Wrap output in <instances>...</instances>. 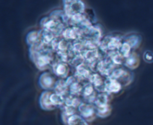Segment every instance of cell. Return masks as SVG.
<instances>
[{
    "label": "cell",
    "instance_id": "cell-22",
    "mask_svg": "<svg viewBox=\"0 0 153 125\" xmlns=\"http://www.w3.org/2000/svg\"><path fill=\"white\" fill-rule=\"evenodd\" d=\"M67 125H89L88 122L79 114H75L69 119Z\"/></svg>",
    "mask_w": 153,
    "mask_h": 125
},
{
    "label": "cell",
    "instance_id": "cell-21",
    "mask_svg": "<svg viewBox=\"0 0 153 125\" xmlns=\"http://www.w3.org/2000/svg\"><path fill=\"white\" fill-rule=\"evenodd\" d=\"M97 107V115L98 117L102 118H105L109 116L111 113L112 107L110 105V104H105V105L100 106V107Z\"/></svg>",
    "mask_w": 153,
    "mask_h": 125
},
{
    "label": "cell",
    "instance_id": "cell-13",
    "mask_svg": "<svg viewBox=\"0 0 153 125\" xmlns=\"http://www.w3.org/2000/svg\"><path fill=\"white\" fill-rule=\"evenodd\" d=\"M27 43L30 46H35L42 43V34L41 31L37 30H31L28 31L25 37Z\"/></svg>",
    "mask_w": 153,
    "mask_h": 125
},
{
    "label": "cell",
    "instance_id": "cell-2",
    "mask_svg": "<svg viewBox=\"0 0 153 125\" xmlns=\"http://www.w3.org/2000/svg\"><path fill=\"white\" fill-rule=\"evenodd\" d=\"M64 11L68 18L78 13H84L86 9L85 4L80 0H69L63 1Z\"/></svg>",
    "mask_w": 153,
    "mask_h": 125
},
{
    "label": "cell",
    "instance_id": "cell-9",
    "mask_svg": "<svg viewBox=\"0 0 153 125\" xmlns=\"http://www.w3.org/2000/svg\"><path fill=\"white\" fill-rule=\"evenodd\" d=\"M52 92L50 90H44L39 97V104L40 107L45 110H52L56 107L51 101V95Z\"/></svg>",
    "mask_w": 153,
    "mask_h": 125
},
{
    "label": "cell",
    "instance_id": "cell-3",
    "mask_svg": "<svg viewBox=\"0 0 153 125\" xmlns=\"http://www.w3.org/2000/svg\"><path fill=\"white\" fill-rule=\"evenodd\" d=\"M79 115L88 122H91L97 117V107L94 104L82 101L78 107Z\"/></svg>",
    "mask_w": 153,
    "mask_h": 125
},
{
    "label": "cell",
    "instance_id": "cell-18",
    "mask_svg": "<svg viewBox=\"0 0 153 125\" xmlns=\"http://www.w3.org/2000/svg\"><path fill=\"white\" fill-rule=\"evenodd\" d=\"M124 40H125V42L130 45L131 49H137L141 43L142 37L140 34L132 33L124 37Z\"/></svg>",
    "mask_w": 153,
    "mask_h": 125
},
{
    "label": "cell",
    "instance_id": "cell-14",
    "mask_svg": "<svg viewBox=\"0 0 153 125\" xmlns=\"http://www.w3.org/2000/svg\"><path fill=\"white\" fill-rule=\"evenodd\" d=\"M89 65L85 63H82L76 67V73H75V77L78 80H85V79H89L91 76V72Z\"/></svg>",
    "mask_w": 153,
    "mask_h": 125
},
{
    "label": "cell",
    "instance_id": "cell-20",
    "mask_svg": "<svg viewBox=\"0 0 153 125\" xmlns=\"http://www.w3.org/2000/svg\"><path fill=\"white\" fill-rule=\"evenodd\" d=\"M82 101H81L79 96L72 95L69 93L68 95L64 97V105L68 106V107H74V108H78Z\"/></svg>",
    "mask_w": 153,
    "mask_h": 125
},
{
    "label": "cell",
    "instance_id": "cell-12",
    "mask_svg": "<svg viewBox=\"0 0 153 125\" xmlns=\"http://www.w3.org/2000/svg\"><path fill=\"white\" fill-rule=\"evenodd\" d=\"M105 92L113 95L114 93H117L122 89L123 85L118 80L110 77H107L105 81Z\"/></svg>",
    "mask_w": 153,
    "mask_h": 125
},
{
    "label": "cell",
    "instance_id": "cell-5",
    "mask_svg": "<svg viewBox=\"0 0 153 125\" xmlns=\"http://www.w3.org/2000/svg\"><path fill=\"white\" fill-rule=\"evenodd\" d=\"M109 77L118 80L121 84L125 86L129 84L133 79L132 74L129 71L121 67L115 68Z\"/></svg>",
    "mask_w": 153,
    "mask_h": 125
},
{
    "label": "cell",
    "instance_id": "cell-8",
    "mask_svg": "<svg viewBox=\"0 0 153 125\" xmlns=\"http://www.w3.org/2000/svg\"><path fill=\"white\" fill-rule=\"evenodd\" d=\"M52 67L54 73L58 77H61L62 79L67 77L69 72H70V67H69L68 64L65 62H63V61L53 62Z\"/></svg>",
    "mask_w": 153,
    "mask_h": 125
},
{
    "label": "cell",
    "instance_id": "cell-23",
    "mask_svg": "<svg viewBox=\"0 0 153 125\" xmlns=\"http://www.w3.org/2000/svg\"><path fill=\"white\" fill-rule=\"evenodd\" d=\"M82 89H83V85L81 84L78 80L74 82V83H71L69 86L70 94L76 95V96H79V95H80L82 94Z\"/></svg>",
    "mask_w": 153,
    "mask_h": 125
},
{
    "label": "cell",
    "instance_id": "cell-1",
    "mask_svg": "<svg viewBox=\"0 0 153 125\" xmlns=\"http://www.w3.org/2000/svg\"><path fill=\"white\" fill-rule=\"evenodd\" d=\"M29 56L36 66L40 70L46 69L53 63L54 57L52 50L49 48L45 47V44L43 43L30 46Z\"/></svg>",
    "mask_w": 153,
    "mask_h": 125
},
{
    "label": "cell",
    "instance_id": "cell-16",
    "mask_svg": "<svg viewBox=\"0 0 153 125\" xmlns=\"http://www.w3.org/2000/svg\"><path fill=\"white\" fill-rule=\"evenodd\" d=\"M124 64L130 69H134L138 67L139 64H140V57H139L138 54L131 51V54L125 58Z\"/></svg>",
    "mask_w": 153,
    "mask_h": 125
},
{
    "label": "cell",
    "instance_id": "cell-15",
    "mask_svg": "<svg viewBox=\"0 0 153 125\" xmlns=\"http://www.w3.org/2000/svg\"><path fill=\"white\" fill-rule=\"evenodd\" d=\"M54 90H55V92L64 97L68 95L70 93V91H69V85L67 83V80L62 78L57 80Z\"/></svg>",
    "mask_w": 153,
    "mask_h": 125
},
{
    "label": "cell",
    "instance_id": "cell-24",
    "mask_svg": "<svg viewBox=\"0 0 153 125\" xmlns=\"http://www.w3.org/2000/svg\"><path fill=\"white\" fill-rule=\"evenodd\" d=\"M51 101H52V104L55 106V107H61L64 105V96L59 95V94L56 93V92H52L51 95Z\"/></svg>",
    "mask_w": 153,
    "mask_h": 125
},
{
    "label": "cell",
    "instance_id": "cell-7",
    "mask_svg": "<svg viewBox=\"0 0 153 125\" xmlns=\"http://www.w3.org/2000/svg\"><path fill=\"white\" fill-rule=\"evenodd\" d=\"M97 68L101 73V75L109 77L113 70L115 68V64L109 58L100 60L97 62Z\"/></svg>",
    "mask_w": 153,
    "mask_h": 125
},
{
    "label": "cell",
    "instance_id": "cell-19",
    "mask_svg": "<svg viewBox=\"0 0 153 125\" xmlns=\"http://www.w3.org/2000/svg\"><path fill=\"white\" fill-rule=\"evenodd\" d=\"M62 111H61V118L63 123L65 125L67 124L69 119L73 115L76 114V108L72 107H68V106L64 105L62 107Z\"/></svg>",
    "mask_w": 153,
    "mask_h": 125
},
{
    "label": "cell",
    "instance_id": "cell-25",
    "mask_svg": "<svg viewBox=\"0 0 153 125\" xmlns=\"http://www.w3.org/2000/svg\"><path fill=\"white\" fill-rule=\"evenodd\" d=\"M131 47L130 46V45L128 44V43L124 41L122 43V44H121L119 50L118 51H119L120 53L121 54L126 58L130 54H131Z\"/></svg>",
    "mask_w": 153,
    "mask_h": 125
},
{
    "label": "cell",
    "instance_id": "cell-10",
    "mask_svg": "<svg viewBox=\"0 0 153 125\" xmlns=\"http://www.w3.org/2000/svg\"><path fill=\"white\" fill-rule=\"evenodd\" d=\"M82 95L86 102L91 103V104H94V101H95L96 98L97 96L95 88L94 87V86L90 82L83 84V89H82Z\"/></svg>",
    "mask_w": 153,
    "mask_h": 125
},
{
    "label": "cell",
    "instance_id": "cell-6",
    "mask_svg": "<svg viewBox=\"0 0 153 125\" xmlns=\"http://www.w3.org/2000/svg\"><path fill=\"white\" fill-rule=\"evenodd\" d=\"M56 81L57 80H55V77L49 71H43L40 74L38 79L39 86L45 90L54 89Z\"/></svg>",
    "mask_w": 153,
    "mask_h": 125
},
{
    "label": "cell",
    "instance_id": "cell-4",
    "mask_svg": "<svg viewBox=\"0 0 153 125\" xmlns=\"http://www.w3.org/2000/svg\"><path fill=\"white\" fill-rule=\"evenodd\" d=\"M123 41L118 36H107L100 42V48L102 51L111 52L119 50Z\"/></svg>",
    "mask_w": 153,
    "mask_h": 125
},
{
    "label": "cell",
    "instance_id": "cell-11",
    "mask_svg": "<svg viewBox=\"0 0 153 125\" xmlns=\"http://www.w3.org/2000/svg\"><path fill=\"white\" fill-rule=\"evenodd\" d=\"M105 79L103 78L98 72H94L91 74L89 77V82L94 86L95 89L101 92H105Z\"/></svg>",
    "mask_w": 153,
    "mask_h": 125
},
{
    "label": "cell",
    "instance_id": "cell-26",
    "mask_svg": "<svg viewBox=\"0 0 153 125\" xmlns=\"http://www.w3.org/2000/svg\"><path fill=\"white\" fill-rule=\"evenodd\" d=\"M143 60H144L146 62H149V63L153 62V52L152 51L146 50V51H144V53H143Z\"/></svg>",
    "mask_w": 153,
    "mask_h": 125
},
{
    "label": "cell",
    "instance_id": "cell-17",
    "mask_svg": "<svg viewBox=\"0 0 153 125\" xmlns=\"http://www.w3.org/2000/svg\"><path fill=\"white\" fill-rule=\"evenodd\" d=\"M111 98L112 94L107 92H101L97 94V96L96 98L95 101H94V104L96 107H100V106L108 104Z\"/></svg>",
    "mask_w": 153,
    "mask_h": 125
}]
</instances>
